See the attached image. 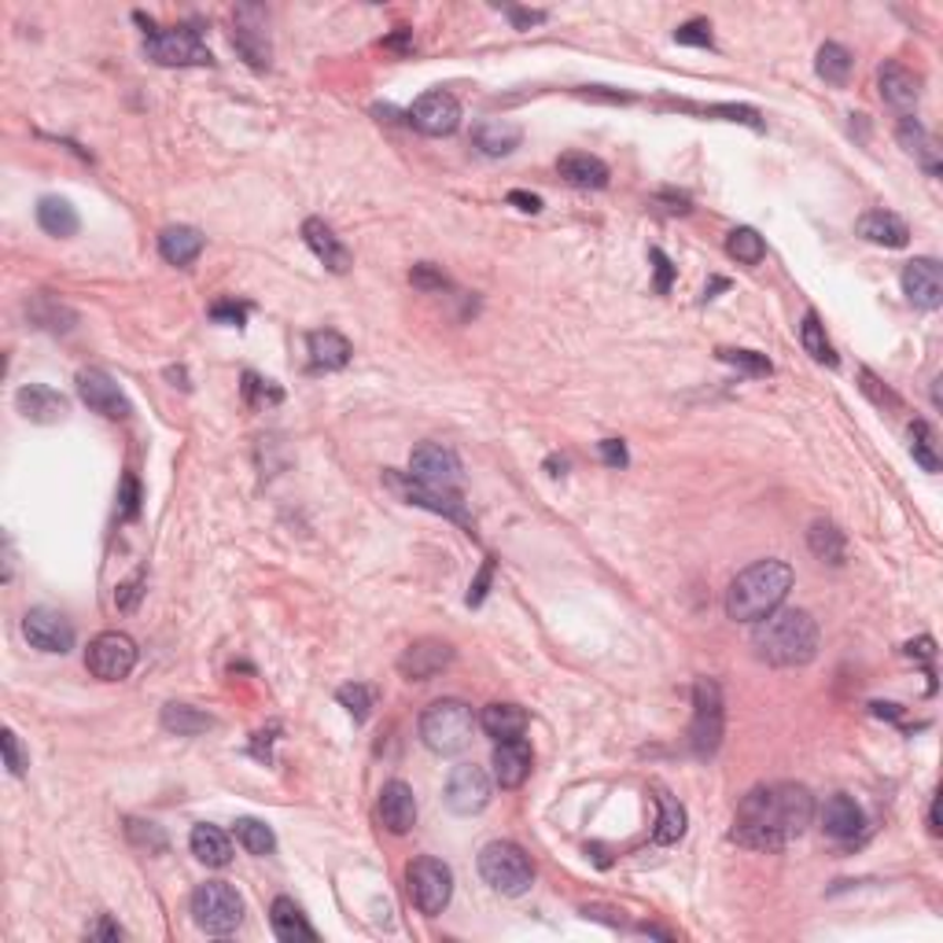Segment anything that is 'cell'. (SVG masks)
Instances as JSON below:
<instances>
[{
	"mask_svg": "<svg viewBox=\"0 0 943 943\" xmlns=\"http://www.w3.org/2000/svg\"><path fill=\"white\" fill-rule=\"evenodd\" d=\"M810 822H815V796H810L807 785H755L738 804L730 840H738L741 848L752 851H782L785 844L804 837Z\"/></svg>",
	"mask_w": 943,
	"mask_h": 943,
	"instance_id": "obj_1",
	"label": "cell"
},
{
	"mask_svg": "<svg viewBox=\"0 0 943 943\" xmlns=\"http://www.w3.org/2000/svg\"><path fill=\"white\" fill-rule=\"evenodd\" d=\"M752 649L771 667H804L818 656V623L804 608H777L760 619Z\"/></svg>",
	"mask_w": 943,
	"mask_h": 943,
	"instance_id": "obj_2",
	"label": "cell"
},
{
	"mask_svg": "<svg viewBox=\"0 0 943 943\" xmlns=\"http://www.w3.org/2000/svg\"><path fill=\"white\" fill-rule=\"evenodd\" d=\"M793 590V568L785 561H755L727 590V616L738 623H760L782 608Z\"/></svg>",
	"mask_w": 943,
	"mask_h": 943,
	"instance_id": "obj_3",
	"label": "cell"
},
{
	"mask_svg": "<svg viewBox=\"0 0 943 943\" xmlns=\"http://www.w3.org/2000/svg\"><path fill=\"white\" fill-rule=\"evenodd\" d=\"M416 730H421L424 749H432L435 755H457L472 744L476 716H472V708L465 704V700L446 697V700H435V704L424 708Z\"/></svg>",
	"mask_w": 943,
	"mask_h": 943,
	"instance_id": "obj_4",
	"label": "cell"
},
{
	"mask_svg": "<svg viewBox=\"0 0 943 943\" xmlns=\"http://www.w3.org/2000/svg\"><path fill=\"white\" fill-rule=\"evenodd\" d=\"M479 877L501 896H523L534 884V866L528 851L512 840H490L479 851Z\"/></svg>",
	"mask_w": 943,
	"mask_h": 943,
	"instance_id": "obj_5",
	"label": "cell"
},
{
	"mask_svg": "<svg viewBox=\"0 0 943 943\" xmlns=\"http://www.w3.org/2000/svg\"><path fill=\"white\" fill-rule=\"evenodd\" d=\"M405 892H410L413 907L427 918H438L449 907V896H454V870L443 859H432V855H421L405 866Z\"/></svg>",
	"mask_w": 943,
	"mask_h": 943,
	"instance_id": "obj_6",
	"label": "cell"
},
{
	"mask_svg": "<svg viewBox=\"0 0 943 943\" xmlns=\"http://www.w3.org/2000/svg\"><path fill=\"white\" fill-rule=\"evenodd\" d=\"M192 921L211 936H229L244 921V899L233 884L206 881L192 892Z\"/></svg>",
	"mask_w": 943,
	"mask_h": 943,
	"instance_id": "obj_7",
	"label": "cell"
},
{
	"mask_svg": "<svg viewBox=\"0 0 943 943\" xmlns=\"http://www.w3.org/2000/svg\"><path fill=\"white\" fill-rule=\"evenodd\" d=\"M722 719H727V711H722L719 682H711V678H697V686H693V722H689V749H693L700 760H708V755L719 752Z\"/></svg>",
	"mask_w": 943,
	"mask_h": 943,
	"instance_id": "obj_8",
	"label": "cell"
},
{
	"mask_svg": "<svg viewBox=\"0 0 943 943\" xmlns=\"http://www.w3.org/2000/svg\"><path fill=\"white\" fill-rule=\"evenodd\" d=\"M145 52L159 67H211L214 56L211 49L203 45V38L189 27H173V30H148L145 38Z\"/></svg>",
	"mask_w": 943,
	"mask_h": 943,
	"instance_id": "obj_9",
	"label": "cell"
},
{
	"mask_svg": "<svg viewBox=\"0 0 943 943\" xmlns=\"http://www.w3.org/2000/svg\"><path fill=\"white\" fill-rule=\"evenodd\" d=\"M85 667L100 682H123V678L137 667V642L123 631H104L89 642L85 653Z\"/></svg>",
	"mask_w": 943,
	"mask_h": 943,
	"instance_id": "obj_10",
	"label": "cell"
},
{
	"mask_svg": "<svg viewBox=\"0 0 943 943\" xmlns=\"http://www.w3.org/2000/svg\"><path fill=\"white\" fill-rule=\"evenodd\" d=\"M383 479H388V487H391L402 501H410V506L432 509V512H438V517H446V520L468 523V509H465V501H460L457 490H438V487L416 484L410 472H405V476H402V472H388Z\"/></svg>",
	"mask_w": 943,
	"mask_h": 943,
	"instance_id": "obj_11",
	"label": "cell"
},
{
	"mask_svg": "<svg viewBox=\"0 0 943 943\" xmlns=\"http://www.w3.org/2000/svg\"><path fill=\"white\" fill-rule=\"evenodd\" d=\"M410 476L416 484H427V487H438V490H457L465 472H460V460L449 446H438V443H421L410 454Z\"/></svg>",
	"mask_w": 943,
	"mask_h": 943,
	"instance_id": "obj_12",
	"label": "cell"
},
{
	"mask_svg": "<svg viewBox=\"0 0 943 943\" xmlns=\"http://www.w3.org/2000/svg\"><path fill=\"white\" fill-rule=\"evenodd\" d=\"M490 774L476 763H457L446 777V807L454 815H479L490 804Z\"/></svg>",
	"mask_w": 943,
	"mask_h": 943,
	"instance_id": "obj_13",
	"label": "cell"
},
{
	"mask_svg": "<svg viewBox=\"0 0 943 943\" xmlns=\"http://www.w3.org/2000/svg\"><path fill=\"white\" fill-rule=\"evenodd\" d=\"M233 23H236L233 45H236L240 56H244L255 71L269 67L273 45H269V30H266V12L255 8V4H244V8H236V12H233Z\"/></svg>",
	"mask_w": 943,
	"mask_h": 943,
	"instance_id": "obj_14",
	"label": "cell"
},
{
	"mask_svg": "<svg viewBox=\"0 0 943 943\" xmlns=\"http://www.w3.org/2000/svg\"><path fill=\"white\" fill-rule=\"evenodd\" d=\"M410 123H413L416 134H424V137H449L460 126L457 96H449L443 89L424 93L421 100H413V107H410Z\"/></svg>",
	"mask_w": 943,
	"mask_h": 943,
	"instance_id": "obj_15",
	"label": "cell"
},
{
	"mask_svg": "<svg viewBox=\"0 0 943 943\" xmlns=\"http://www.w3.org/2000/svg\"><path fill=\"white\" fill-rule=\"evenodd\" d=\"M27 642L41 653H71L74 649V627L71 619L56 608H30L23 619Z\"/></svg>",
	"mask_w": 943,
	"mask_h": 943,
	"instance_id": "obj_16",
	"label": "cell"
},
{
	"mask_svg": "<svg viewBox=\"0 0 943 943\" xmlns=\"http://www.w3.org/2000/svg\"><path fill=\"white\" fill-rule=\"evenodd\" d=\"M449 664H454V645L438 642V638L413 642L410 649L399 656V671L410 678V682H432V678L443 675Z\"/></svg>",
	"mask_w": 943,
	"mask_h": 943,
	"instance_id": "obj_17",
	"label": "cell"
},
{
	"mask_svg": "<svg viewBox=\"0 0 943 943\" xmlns=\"http://www.w3.org/2000/svg\"><path fill=\"white\" fill-rule=\"evenodd\" d=\"M78 394L93 413H104V416H112V421H126L129 416V402H126L123 388H118L104 369H82Z\"/></svg>",
	"mask_w": 943,
	"mask_h": 943,
	"instance_id": "obj_18",
	"label": "cell"
},
{
	"mask_svg": "<svg viewBox=\"0 0 943 943\" xmlns=\"http://www.w3.org/2000/svg\"><path fill=\"white\" fill-rule=\"evenodd\" d=\"M903 295L918 310H940L943 303V269L936 258H914L903 266Z\"/></svg>",
	"mask_w": 943,
	"mask_h": 943,
	"instance_id": "obj_19",
	"label": "cell"
},
{
	"mask_svg": "<svg viewBox=\"0 0 943 943\" xmlns=\"http://www.w3.org/2000/svg\"><path fill=\"white\" fill-rule=\"evenodd\" d=\"M877 89H881V100L899 112L903 118H910L918 112V100H921V78L914 71H907L903 63H892L888 60L881 71H877Z\"/></svg>",
	"mask_w": 943,
	"mask_h": 943,
	"instance_id": "obj_20",
	"label": "cell"
},
{
	"mask_svg": "<svg viewBox=\"0 0 943 943\" xmlns=\"http://www.w3.org/2000/svg\"><path fill=\"white\" fill-rule=\"evenodd\" d=\"M818 822H822V833L833 837V840H855L866 829L862 807L855 804L851 796H844V793L826 796V804L818 807Z\"/></svg>",
	"mask_w": 943,
	"mask_h": 943,
	"instance_id": "obj_21",
	"label": "cell"
},
{
	"mask_svg": "<svg viewBox=\"0 0 943 943\" xmlns=\"http://www.w3.org/2000/svg\"><path fill=\"white\" fill-rule=\"evenodd\" d=\"M15 410L34 424H60L67 416L71 402L60 391H52L49 383H27L15 391Z\"/></svg>",
	"mask_w": 943,
	"mask_h": 943,
	"instance_id": "obj_22",
	"label": "cell"
},
{
	"mask_svg": "<svg viewBox=\"0 0 943 943\" xmlns=\"http://www.w3.org/2000/svg\"><path fill=\"white\" fill-rule=\"evenodd\" d=\"M380 822L388 826L394 837H405L416 826V796L405 782H388L380 788Z\"/></svg>",
	"mask_w": 943,
	"mask_h": 943,
	"instance_id": "obj_23",
	"label": "cell"
},
{
	"mask_svg": "<svg viewBox=\"0 0 943 943\" xmlns=\"http://www.w3.org/2000/svg\"><path fill=\"white\" fill-rule=\"evenodd\" d=\"M495 782L501 788H520L523 782L531 777V766H534V755H531V744L517 738V741H498L495 749Z\"/></svg>",
	"mask_w": 943,
	"mask_h": 943,
	"instance_id": "obj_24",
	"label": "cell"
},
{
	"mask_svg": "<svg viewBox=\"0 0 943 943\" xmlns=\"http://www.w3.org/2000/svg\"><path fill=\"white\" fill-rule=\"evenodd\" d=\"M303 240H306V247H310L317 255V262H325V266L332 273H347L350 262H354V258H350L347 244L332 233V225L321 222V218H306V222H303Z\"/></svg>",
	"mask_w": 943,
	"mask_h": 943,
	"instance_id": "obj_25",
	"label": "cell"
},
{
	"mask_svg": "<svg viewBox=\"0 0 943 943\" xmlns=\"http://www.w3.org/2000/svg\"><path fill=\"white\" fill-rule=\"evenodd\" d=\"M523 140V129L517 123H506V118H484L472 129V145H476L484 156L490 159H501V156H512Z\"/></svg>",
	"mask_w": 943,
	"mask_h": 943,
	"instance_id": "obj_26",
	"label": "cell"
},
{
	"mask_svg": "<svg viewBox=\"0 0 943 943\" xmlns=\"http://www.w3.org/2000/svg\"><path fill=\"white\" fill-rule=\"evenodd\" d=\"M557 173L568 184H575V189H608L612 181L608 167L597 156H590V151H568V156L557 159Z\"/></svg>",
	"mask_w": 943,
	"mask_h": 943,
	"instance_id": "obj_27",
	"label": "cell"
},
{
	"mask_svg": "<svg viewBox=\"0 0 943 943\" xmlns=\"http://www.w3.org/2000/svg\"><path fill=\"white\" fill-rule=\"evenodd\" d=\"M855 229H859L862 240H870L877 247H907L910 240V225L892 211H866Z\"/></svg>",
	"mask_w": 943,
	"mask_h": 943,
	"instance_id": "obj_28",
	"label": "cell"
},
{
	"mask_svg": "<svg viewBox=\"0 0 943 943\" xmlns=\"http://www.w3.org/2000/svg\"><path fill=\"white\" fill-rule=\"evenodd\" d=\"M479 727H484L487 738H495V741H517L523 738V730H528V711L520 704H509V700H495V704L484 708Z\"/></svg>",
	"mask_w": 943,
	"mask_h": 943,
	"instance_id": "obj_29",
	"label": "cell"
},
{
	"mask_svg": "<svg viewBox=\"0 0 943 943\" xmlns=\"http://www.w3.org/2000/svg\"><path fill=\"white\" fill-rule=\"evenodd\" d=\"M269 925H273V932H277V940H284V943H314L317 940V932L310 929V921H306V914L299 907H295V899H288V896L273 899Z\"/></svg>",
	"mask_w": 943,
	"mask_h": 943,
	"instance_id": "obj_30",
	"label": "cell"
},
{
	"mask_svg": "<svg viewBox=\"0 0 943 943\" xmlns=\"http://www.w3.org/2000/svg\"><path fill=\"white\" fill-rule=\"evenodd\" d=\"M159 255L170 262V266H192L195 258L203 255V233L192 225H170L159 233Z\"/></svg>",
	"mask_w": 943,
	"mask_h": 943,
	"instance_id": "obj_31",
	"label": "cell"
},
{
	"mask_svg": "<svg viewBox=\"0 0 943 943\" xmlns=\"http://www.w3.org/2000/svg\"><path fill=\"white\" fill-rule=\"evenodd\" d=\"M896 140L921 162V167H925V173L936 178V173H940V148H936V140L929 137V129L921 126L914 115L903 118V123L896 126Z\"/></svg>",
	"mask_w": 943,
	"mask_h": 943,
	"instance_id": "obj_32",
	"label": "cell"
},
{
	"mask_svg": "<svg viewBox=\"0 0 943 943\" xmlns=\"http://www.w3.org/2000/svg\"><path fill=\"white\" fill-rule=\"evenodd\" d=\"M306 347H310V361L317 369H343L350 361V339L336 328H317V332L306 336Z\"/></svg>",
	"mask_w": 943,
	"mask_h": 943,
	"instance_id": "obj_33",
	"label": "cell"
},
{
	"mask_svg": "<svg viewBox=\"0 0 943 943\" xmlns=\"http://www.w3.org/2000/svg\"><path fill=\"white\" fill-rule=\"evenodd\" d=\"M189 848H192L195 859H200L203 866H214V870H222V866L233 862V844H229L225 833L218 826H211V822H200V826L192 829Z\"/></svg>",
	"mask_w": 943,
	"mask_h": 943,
	"instance_id": "obj_34",
	"label": "cell"
},
{
	"mask_svg": "<svg viewBox=\"0 0 943 943\" xmlns=\"http://www.w3.org/2000/svg\"><path fill=\"white\" fill-rule=\"evenodd\" d=\"M38 225L45 229L49 236L67 240V236L78 233L82 222H78V211H74L67 200H60V195H45V200L38 203Z\"/></svg>",
	"mask_w": 943,
	"mask_h": 943,
	"instance_id": "obj_35",
	"label": "cell"
},
{
	"mask_svg": "<svg viewBox=\"0 0 943 943\" xmlns=\"http://www.w3.org/2000/svg\"><path fill=\"white\" fill-rule=\"evenodd\" d=\"M807 545H810V553H815L818 561H826V564H844V553H848V545H844V531L837 528V523H829V520L810 523Z\"/></svg>",
	"mask_w": 943,
	"mask_h": 943,
	"instance_id": "obj_36",
	"label": "cell"
},
{
	"mask_svg": "<svg viewBox=\"0 0 943 943\" xmlns=\"http://www.w3.org/2000/svg\"><path fill=\"white\" fill-rule=\"evenodd\" d=\"M851 67H855V56L844 45H837V41H826V45L818 49V60H815V71L822 82L829 85H848L851 78Z\"/></svg>",
	"mask_w": 943,
	"mask_h": 943,
	"instance_id": "obj_37",
	"label": "cell"
},
{
	"mask_svg": "<svg viewBox=\"0 0 943 943\" xmlns=\"http://www.w3.org/2000/svg\"><path fill=\"white\" fill-rule=\"evenodd\" d=\"M162 727L178 738H195V733H206L214 727V719L206 711L192 708V704H167L162 708Z\"/></svg>",
	"mask_w": 943,
	"mask_h": 943,
	"instance_id": "obj_38",
	"label": "cell"
},
{
	"mask_svg": "<svg viewBox=\"0 0 943 943\" xmlns=\"http://www.w3.org/2000/svg\"><path fill=\"white\" fill-rule=\"evenodd\" d=\"M656 804H660V818H656L653 840L656 844H678L686 837V807L678 804L671 793H660L656 796Z\"/></svg>",
	"mask_w": 943,
	"mask_h": 943,
	"instance_id": "obj_39",
	"label": "cell"
},
{
	"mask_svg": "<svg viewBox=\"0 0 943 943\" xmlns=\"http://www.w3.org/2000/svg\"><path fill=\"white\" fill-rule=\"evenodd\" d=\"M727 255L738 258L741 266H760V262L766 258V244H763V236L755 233V229L741 225V229H733V233L727 236Z\"/></svg>",
	"mask_w": 943,
	"mask_h": 943,
	"instance_id": "obj_40",
	"label": "cell"
},
{
	"mask_svg": "<svg viewBox=\"0 0 943 943\" xmlns=\"http://www.w3.org/2000/svg\"><path fill=\"white\" fill-rule=\"evenodd\" d=\"M799 343H804V350L810 358L818 361V365H837V354H833V343L826 339V325L818 321V314H807L804 325H799Z\"/></svg>",
	"mask_w": 943,
	"mask_h": 943,
	"instance_id": "obj_41",
	"label": "cell"
},
{
	"mask_svg": "<svg viewBox=\"0 0 943 943\" xmlns=\"http://www.w3.org/2000/svg\"><path fill=\"white\" fill-rule=\"evenodd\" d=\"M236 840L244 844V851H251V855H269L273 848H277L273 829L258 818H240L236 822Z\"/></svg>",
	"mask_w": 943,
	"mask_h": 943,
	"instance_id": "obj_42",
	"label": "cell"
},
{
	"mask_svg": "<svg viewBox=\"0 0 943 943\" xmlns=\"http://www.w3.org/2000/svg\"><path fill=\"white\" fill-rule=\"evenodd\" d=\"M716 354H719V361H727V365L741 369V372H749V377H771V372H774L771 358H766V354H755V350H733V347H719Z\"/></svg>",
	"mask_w": 943,
	"mask_h": 943,
	"instance_id": "obj_43",
	"label": "cell"
},
{
	"mask_svg": "<svg viewBox=\"0 0 943 943\" xmlns=\"http://www.w3.org/2000/svg\"><path fill=\"white\" fill-rule=\"evenodd\" d=\"M30 317L38 321V328H49V332H63L56 321H67L71 328H74V321H78L74 310H67V306L56 303V299H49V295H41V299L30 306Z\"/></svg>",
	"mask_w": 943,
	"mask_h": 943,
	"instance_id": "obj_44",
	"label": "cell"
},
{
	"mask_svg": "<svg viewBox=\"0 0 943 943\" xmlns=\"http://www.w3.org/2000/svg\"><path fill=\"white\" fill-rule=\"evenodd\" d=\"M910 454H914V460L925 472H940V457L932 454V432L925 421H918L910 427Z\"/></svg>",
	"mask_w": 943,
	"mask_h": 943,
	"instance_id": "obj_45",
	"label": "cell"
},
{
	"mask_svg": "<svg viewBox=\"0 0 943 943\" xmlns=\"http://www.w3.org/2000/svg\"><path fill=\"white\" fill-rule=\"evenodd\" d=\"M336 700H339V704H343V708L350 711V716L358 719V722H361V719H369V708H372V689H369V686H361V682L339 686Z\"/></svg>",
	"mask_w": 943,
	"mask_h": 943,
	"instance_id": "obj_46",
	"label": "cell"
},
{
	"mask_svg": "<svg viewBox=\"0 0 943 943\" xmlns=\"http://www.w3.org/2000/svg\"><path fill=\"white\" fill-rule=\"evenodd\" d=\"M126 837L137 844V848H148V851H162L167 848V837L156 822H140V818H129L126 822Z\"/></svg>",
	"mask_w": 943,
	"mask_h": 943,
	"instance_id": "obj_47",
	"label": "cell"
},
{
	"mask_svg": "<svg viewBox=\"0 0 943 943\" xmlns=\"http://www.w3.org/2000/svg\"><path fill=\"white\" fill-rule=\"evenodd\" d=\"M0 749H4V766L12 777H23L27 766H30V755L23 752V744H19V733L15 730H4L0 733Z\"/></svg>",
	"mask_w": 943,
	"mask_h": 943,
	"instance_id": "obj_48",
	"label": "cell"
},
{
	"mask_svg": "<svg viewBox=\"0 0 943 943\" xmlns=\"http://www.w3.org/2000/svg\"><path fill=\"white\" fill-rule=\"evenodd\" d=\"M859 380H862V383H859L862 394H866V399H870L873 405H881V410H884V405H888V410H899V394H896V391H888L884 383L877 380L870 369H859Z\"/></svg>",
	"mask_w": 943,
	"mask_h": 943,
	"instance_id": "obj_49",
	"label": "cell"
},
{
	"mask_svg": "<svg viewBox=\"0 0 943 943\" xmlns=\"http://www.w3.org/2000/svg\"><path fill=\"white\" fill-rule=\"evenodd\" d=\"M675 41L678 45H693V49H711L716 41H711V23L708 19H689V23H682L675 30Z\"/></svg>",
	"mask_w": 943,
	"mask_h": 943,
	"instance_id": "obj_50",
	"label": "cell"
},
{
	"mask_svg": "<svg viewBox=\"0 0 943 943\" xmlns=\"http://www.w3.org/2000/svg\"><path fill=\"white\" fill-rule=\"evenodd\" d=\"M410 280H413V288H421V292H443V288H446V277L432 266V262H421V266H413V269H410Z\"/></svg>",
	"mask_w": 943,
	"mask_h": 943,
	"instance_id": "obj_51",
	"label": "cell"
},
{
	"mask_svg": "<svg viewBox=\"0 0 943 943\" xmlns=\"http://www.w3.org/2000/svg\"><path fill=\"white\" fill-rule=\"evenodd\" d=\"M140 586H145V579H140V575L129 579V583H123V586H118V594H115V605L123 608V612H134L137 601H140V594H145Z\"/></svg>",
	"mask_w": 943,
	"mask_h": 943,
	"instance_id": "obj_52",
	"label": "cell"
},
{
	"mask_svg": "<svg viewBox=\"0 0 943 943\" xmlns=\"http://www.w3.org/2000/svg\"><path fill=\"white\" fill-rule=\"evenodd\" d=\"M653 262H656V292H667V288H671V280H675L671 258H667L660 247H653Z\"/></svg>",
	"mask_w": 943,
	"mask_h": 943,
	"instance_id": "obj_53",
	"label": "cell"
},
{
	"mask_svg": "<svg viewBox=\"0 0 943 943\" xmlns=\"http://www.w3.org/2000/svg\"><path fill=\"white\" fill-rule=\"evenodd\" d=\"M601 457H605V465H612V468H623L631 460L623 438H605V443H601Z\"/></svg>",
	"mask_w": 943,
	"mask_h": 943,
	"instance_id": "obj_54",
	"label": "cell"
},
{
	"mask_svg": "<svg viewBox=\"0 0 943 943\" xmlns=\"http://www.w3.org/2000/svg\"><path fill=\"white\" fill-rule=\"evenodd\" d=\"M211 317H214V321H225V325H244L247 306H236V303H218V306H211Z\"/></svg>",
	"mask_w": 943,
	"mask_h": 943,
	"instance_id": "obj_55",
	"label": "cell"
},
{
	"mask_svg": "<svg viewBox=\"0 0 943 943\" xmlns=\"http://www.w3.org/2000/svg\"><path fill=\"white\" fill-rule=\"evenodd\" d=\"M123 509H126V517H134V512L140 509V487H137V479L134 476H126L123 479Z\"/></svg>",
	"mask_w": 943,
	"mask_h": 943,
	"instance_id": "obj_56",
	"label": "cell"
},
{
	"mask_svg": "<svg viewBox=\"0 0 943 943\" xmlns=\"http://www.w3.org/2000/svg\"><path fill=\"white\" fill-rule=\"evenodd\" d=\"M123 936H126V932L118 929L112 918H100V921H96V925L89 929V940H123Z\"/></svg>",
	"mask_w": 943,
	"mask_h": 943,
	"instance_id": "obj_57",
	"label": "cell"
},
{
	"mask_svg": "<svg viewBox=\"0 0 943 943\" xmlns=\"http://www.w3.org/2000/svg\"><path fill=\"white\" fill-rule=\"evenodd\" d=\"M509 203H517L520 211H528V214L542 211V200H539V195H531V192H509Z\"/></svg>",
	"mask_w": 943,
	"mask_h": 943,
	"instance_id": "obj_58",
	"label": "cell"
},
{
	"mask_svg": "<svg viewBox=\"0 0 943 943\" xmlns=\"http://www.w3.org/2000/svg\"><path fill=\"white\" fill-rule=\"evenodd\" d=\"M509 19H512L517 27H534V23H542L545 15H542V12H517V8H509Z\"/></svg>",
	"mask_w": 943,
	"mask_h": 943,
	"instance_id": "obj_59",
	"label": "cell"
},
{
	"mask_svg": "<svg viewBox=\"0 0 943 943\" xmlns=\"http://www.w3.org/2000/svg\"><path fill=\"white\" fill-rule=\"evenodd\" d=\"M929 833L940 837V799H932V807H929Z\"/></svg>",
	"mask_w": 943,
	"mask_h": 943,
	"instance_id": "obj_60",
	"label": "cell"
}]
</instances>
